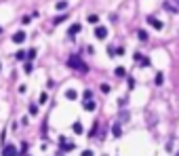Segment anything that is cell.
Segmentation results:
<instances>
[{"instance_id":"6da1fadb","label":"cell","mask_w":179,"mask_h":156,"mask_svg":"<svg viewBox=\"0 0 179 156\" xmlns=\"http://www.w3.org/2000/svg\"><path fill=\"white\" fill-rule=\"evenodd\" d=\"M68 65H70L72 70H78L80 74H86V72H88L86 63H84V61H82L78 55H70V57H68Z\"/></svg>"},{"instance_id":"7a4b0ae2","label":"cell","mask_w":179,"mask_h":156,"mask_svg":"<svg viewBox=\"0 0 179 156\" xmlns=\"http://www.w3.org/2000/svg\"><path fill=\"white\" fill-rule=\"evenodd\" d=\"M145 21H148V23H150V26L154 28V30H158V32H160V30L164 28V23H162L160 19H156V17H145Z\"/></svg>"},{"instance_id":"3957f363","label":"cell","mask_w":179,"mask_h":156,"mask_svg":"<svg viewBox=\"0 0 179 156\" xmlns=\"http://www.w3.org/2000/svg\"><path fill=\"white\" fill-rule=\"evenodd\" d=\"M19 152H17V148L15 146H11V144H7L4 148H2V156H17Z\"/></svg>"},{"instance_id":"277c9868","label":"cell","mask_w":179,"mask_h":156,"mask_svg":"<svg viewBox=\"0 0 179 156\" xmlns=\"http://www.w3.org/2000/svg\"><path fill=\"white\" fill-rule=\"evenodd\" d=\"M26 36H28L26 32H15V34H13V42H15V44H21V42H26Z\"/></svg>"},{"instance_id":"5b68a950","label":"cell","mask_w":179,"mask_h":156,"mask_svg":"<svg viewBox=\"0 0 179 156\" xmlns=\"http://www.w3.org/2000/svg\"><path fill=\"white\" fill-rule=\"evenodd\" d=\"M95 36H97L99 40H103V38L107 36V30H105L103 26H97V28H95Z\"/></svg>"},{"instance_id":"8992f818","label":"cell","mask_w":179,"mask_h":156,"mask_svg":"<svg viewBox=\"0 0 179 156\" xmlns=\"http://www.w3.org/2000/svg\"><path fill=\"white\" fill-rule=\"evenodd\" d=\"M82 108L86 110V112H93V110L97 108V103H95V99H88V101H84V103H82Z\"/></svg>"},{"instance_id":"52a82bcc","label":"cell","mask_w":179,"mask_h":156,"mask_svg":"<svg viewBox=\"0 0 179 156\" xmlns=\"http://www.w3.org/2000/svg\"><path fill=\"white\" fill-rule=\"evenodd\" d=\"M80 30H82V26H80V23H72V26H70V30H68V34H70V36L74 38V36H76V34H78Z\"/></svg>"},{"instance_id":"ba28073f","label":"cell","mask_w":179,"mask_h":156,"mask_svg":"<svg viewBox=\"0 0 179 156\" xmlns=\"http://www.w3.org/2000/svg\"><path fill=\"white\" fill-rule=\"evenodd\" d=\"M112 135H114V137H120V135H122V127H120V122H114V127H112Z\"/></svg>"},{"instance_id":"9c48e42d","label":"cell","mask_w":179,"mask_h":156,"mask_svg":"<svg viewBox=\"0 0 179 156\" xmlns=\"http://www.w3.org/2000/svg\"><path fill=\"white\" fill-rule=\"evenodd\" d=\"M65 97L68 99H78V91L76 89H68V91H65Z\"/></svg>"},{"instance_id":"30bf717a","label":"cell","mask_w":179,"mask_h":156,"mask_svg":"<svg viewBox=\"0 0 179 156\" xmlns=\"http://www.w3.org/2000/svg\"><path fill=\"white\" fill-rule=\"evenodd\" d=\"M86 21H88L91 26H97V23H99V17H97V15H88V17H86Z\"/></svg>"},{"instance_id":"8fae6325","label":"cell","mask_w":179,"mask_h":156,"mask_svg":"<svg viewBox=\"0 0 179 156\" xmlns=\"http://www.w3.org/2000/svg\"><path fill=\"white\" fill-rule=\"evenodd\" d=\"M114 74H116L118 78H124V76H126V70L122 68V65H118V68H116V72H114Z\"/></svg>"},{"instance_id":"7c38bea8","label":"cell","mask_w":179,"mask_h":156,"mask_svg":"<svg viewBox=\"0 0 179 156\" xmlns=\"http://www.w3.org/2000/svg\"><path fill=\"white\" fill-rule=\"evenodd\" d=\"M137 38H139L141 42H148V32H145V30H139V32H137Z\"/></svg>"},{"instance_id":"4fadbf2b","label":"cell","mask_w":179,"mask_h":156,"mask_svg":"<svg viewBox=\"0 0 179 156\" xmlns=\"http://www.w3.org/2000/svg\"><path fill=\"white\" fill-rule=\"evenodd\" d=\"M72 131L76 133V135H80V133H82V125H80V122H74V125H72Z\"/></svg>"},{"instance_id":"5bb4252c","label":"cell","mask_w":179,"mask_h":156,"mask_svg":"<svg viewBox=\"0 0 179 156\" xmlns=\"http://www.w3.org/2000/svg\"><path fill=\"white\" fill-rule=\"evenodd\" d=\"M47 99H49V95H47V93H40V97H38V103H42V105H44V103H47Z\"/></svg>"},{"instance_id":"9a60e30c","label":"cell","mask_w":179,"mask_h":156,"mask_svg":"<svg viewBox=\"0 0 179 156\" xmlns=\"http://www.w3.org/2000/svg\"><path fill=\"white\" fill-rule=\"evenodd\" d=\"M32 70H34V68H32V63H30V61H26V65H23V72H26V74H32Z\"/></svg>"},{"instance_id":"2e32d148","label":"cell","mask_w":179,"mask_h":156,"mask_svg":"<svg viewBox=\"0 0 179 156\" xmlns=\"http://www.w3.org/2000/svg\"><path fill=\"white\" fill-rule=\"evenodd\" d=\"M30 114H32V116L38 114V105H36V103H30Z\"/></svg>"},{"instance_id":"e0dca14e","label":"cell","mask_w":179,"mask_h":156,"mask_svg":"<svg viewBox=\"0 0 179 156\" xmlns=\"http://www.w3.org/2000/svg\"><path fill=\"white\" fill-rule=\"evenodd\" d=\"M88 99H93V91H91V89L84 91V101H88Z\"/></svg>"},{"instance_id":"ac0fdd59","label":"cell","mask_w":179,"mask_h":156,"mask_svg":"<svg viewBox=\"0 0 179 156\" xmlns=\"http://www.w3.org/2000/svg\"><path fill=\"white\" fill-rule=\"evenodd\" d=\"M162 82H164V76H162V74L158 72V74H156V84H158V86H160Z\"/></svg>"},{"instance_id":"d6986e66","label":"cell","mask_w":179,"mask_h":156,"mask_svg":"<svg viewBox=\"0 0 179 156\" xmlns=\"http://www.w3.org/2000/svg\"><path fill=\"white\" fill-rule=\"evenodd\" d=\"M65 9H68V2H65V0L63 2H57V11H65Z\"/></svg>"},{"instance_id":"ffe728a7","label":"cell","mask_w":179,"mask_h":156,"mask_svg":"<svg viewBox=\"0 0 179 156\" xmlns=\"http://www.w3.org/2000/svg\"><path fill=\"white\" fill-rule=\"evenodd\" d=\"M139 63H141V68H148V65H150V59H148V57H141Z\"/></svg>"},{"instance_id":"44dd1931","label":"cell","mask_w":179,"mask_h":156,"mask_svg":"<svg viewBox=\"0 0 179 156\" xmlns=\"http://www.w3.org/2000/svg\"><path fill=\"white\" fill-rule=\"evenodd\" d=\"M34 57H36V49H30V51H28V61H32Z\"/></svg>"},{"instance_id":"7402d4cb","label":"cell","mask_w":179,"mask_h":156,"mask_svg":"<svg viewBox=\"0 0 179 156\" xmlns=\"http://www.w3.org/2000/svg\"><path fill=\"white\" fill-rule=\"evenodd\" d=\"M65 19H68V17H65V15H59V17H55V23H63Z\"/></svg>"},{"instance_id":"603a6c76","label":"cell","mask_w":179,"mask_h":156,"mask_svg":"<svg viewBox=\"0 0 179 156\" xmlns=\"http://www.w3.org/2000/svg\"><path fill=\"white\" fill-rule=\"evenodd\" d=\"M110 91H112L110 84H101V93H110Z\"/></svg>"},{"instance_id":"cb8c5ba5","label":"cell","mask_w":179,"mask_h":156,"mask_svg":"<svg viewBox=\"0 0 179 156\" xmlns=\"http://www.w3.org/2000/svg\"><path fill=\"white\" fill-rule=\"evenodd\" d=\"M95 133H97V122H95V125L91 127V135H88V137H93V135H95Z\"/></svg>"},{"instance_id":"d4e9b609","label":"cell","mask_w":179,"mask_h":156,"mask_svg":"<svg viewBox=\"0 0 179 156\" xmlns=\"http://www.w3.org/2000/svg\"><path fill=\"white\" fill-rule=\"evenodd\" d=\"M30 19H32V17H21V23L28 26V23H30Z\"/></svg>"},{"instance_id":"484cf974","label":"cell","mask_w":179,"mask_h":156,"mask_svg":"<svg viewBox=\"0 0 179 156\" xmlns=\"http://www.w3.org/2000/svg\"><path fill=\"white\" fill-rule=\"evenodd\" d=\"M82 156H95V154H93L91 150H82Z\"/></svg>"},{"instance_id":"4316f807","label":"cell","mask_w":179,"mask_h":156,"mask_svg":"<svg viewBox=\"0 0 179 156\" xmlns=\"http://www.w3.org/2000/svg\"><path fill=\"white\" fill-rule=\"evenodd\" d=\"M175 4H177V7H179V0H175Z\"/></svg>"},{"instance_id":"83f0119b","label":"cell","mask_w":179,"mask_h":156,"mask_svg":"<svg viewBox=\"0 0 179 156\" xmlns=\"http://www.w3.org/2000/svg\"><path fill=\"white\" fill-rule=\"evenodd\" d=\"M175 156H179V152H175Z\"/></svg>"},{"instance_id":"f1b7e54d","label":"cell","mask_w":179,"mask_h":156,"mask_svg":"<svg viewBox=\"0 0 179 156\" xmlns=\"http://www.w3.org/2000/svg\"><path fill=\"white\" fill-rule=\"evenodd\" d=\"M0 34H2V28H0Z\"/></svg>"},{"instance_id":"f546056e","label":"cell","mask_w":179,"mask_h":156,"mask_svg":"<svg viewBox=\"0 0 179 156\" xmlns=\"http://www.w3.org/2000/svg\"><path fill=\"white\" fill-rule=\"evenodd\" d=\"M26 156H32V154H26Z\"/></svg>"},{"instance_id":"4dcf8cb0","label":"cell","mask_w":179,"mask_h":156,"mask_svg":"<svg viewBox=\"0 0 179 156\" xmlns=\"http://www.w3.org/2000/svg\"><path fill=\"white\" fill-rule=\"evenodd\" d=\"M0 70H2V65H0Z\"/></svg>"}]
</instances>
